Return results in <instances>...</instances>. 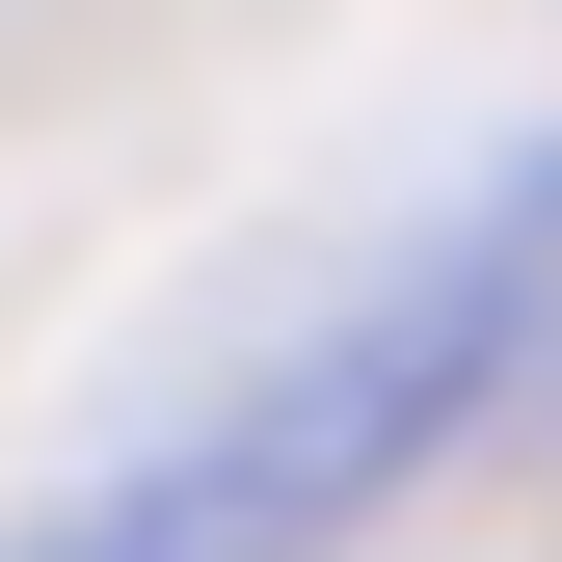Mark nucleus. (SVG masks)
Segmentation results:
<instances>
[{
  "label": "nucleus",
  "instance_id": "nucleus-1",
  "mask_svg": "<svg viewBox=\"0 0 562 562\" xmlns=\"http://www.w3.org/2000/svg\"><path fill=\"white\" fill-rule=\"evenodd\" d=\"M536 268H562V188H509V215H456V241H402L268 402H215L188 456H134L108 509H54V536H0V562H322V536H348V509H375V482L536 348Z\"/></svg>",
  "mask_w": 562,
  "mask_h": 562
}]
</instances>
